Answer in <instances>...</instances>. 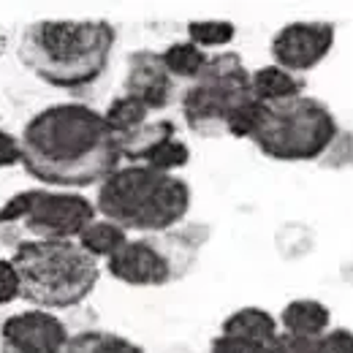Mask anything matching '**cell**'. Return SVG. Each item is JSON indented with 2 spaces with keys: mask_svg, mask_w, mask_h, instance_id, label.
<instances>
[{
  "mask_svg": "<svg viewBox=\"0 0 353 353\" xmlns=\"http://www.w3.org/2000/svg\"><path fill=\"white\" fill-rule=\"evenodd\" d=\"M19 139L25 172L54 190H85L98 188L109 174L120 169L117 136L85 103H52L36 112Z\"/></svg>",
  "mask_w": 353,
  "mask_h": 353,
  "instance_id": "6da1fadb",
  "label": "cell"
},
{
  "mask_svg": "<svg viewBox=\"0 0 353 353\" xmlns=\"http://www.w3.org/2000/svg\"><path fill=\"white\" fill-rule=\"evenodd\" d=\"M117 30L106 19H36L22 28L17 57L44 85L88 90L109 68Z\"/></svg>",
  "mask_w": 353,
  "mask_h": 353,
  "instance_id": "7a4b0ae2",
  "label": "cell"
},
{
  "mask_svg": "<svg viewBox=\"0 0 353 353\" xmlns=\"http://www.w3.org/2000/svg\"><path fill=\"white\" fill-rule=\"evenodd\" d=\"M179 112L188 131L201 139H250L264 103L250 90V71L239 52L210 54L204 71L179 92Z\"/></svg>",
  "mask_w": 353,
  "mask_h": 353,
  "instance_id": "3957f363",
  "label": "cell"
},
{
  "mask_svg": "<svg viewBox=\"0 0 353 353\" xmlns=\"http://www.w3.org/2000/svg\"><path fill=\"white\" fill-rule=\"evenodd\" d=\"M193 201L190 185L176 174H163L150 166H120L95 188L98 218L123 225L128 234H161L188 218Z\"/></svg>",
  "mask_w": 353,
  "mask_h": 353,
  "instance_id": "277c9868",
  "label": "cell"
},
{
  "mask_svg": "<svg viewBox=\"0 0 353 353\" xmlns=\"http://www.w3.org/2000/svg\"><path fill=\"white\" fill-rule=\"evenodd\" d=\"M11 261L22 299L39 310H68L88 302L101 280V261L77 239H28Z\"/></svg>",
  "mask_w": 353,
  "mask_h": 353,
  "instance_id": "5b68a950",
  "label": "cell"
},
{
  "mask_svg": "<svg viewBox=\"0 0 353 353\" xmlns=\"http://www.w3.org/2000/svg\"><path fill=\"white\" fill-rule=\"evenodd\" d=\"M340 125L334 112L312 95H299L283 103L264 106L256 131L248 141L277 163H307L321 161L332 141L337 139Z\"/></svg>",
  "mask_w": 353,
  "mask_h": 353,
  "instance_id": "8992f818",
  "label": "cell"
},
{
  "mask_svg": "<svg viewBox=\"0 0 353 353\" xmlns=\"http://www.w3.org/2000/svg\"><path fill=\"white\" fill-rule=\"evenodd\" d=\"M210 228L204 223H179L176 228L128 239L103 266L106 272L131 288H163L190 274L199 261L201 245Z\"/></svg>",
  "mask_w": 353,
  "mask_h": 353,
  "instance_id": "52a82bcc",
  "label": "cell"
},
{
  "mask_svg": "<svg viewBox=\"0 0 353 353\" xmlns=\"http://www.w3.org/2000/svg\"><path fill=\"white\" fill-rule=\"evenodd\" d=\"M98 218L95 204L77 190L30 188L0 207V223H19L33 239H77Z\"/></svg>",
  "mask_w": 353,
  "mask_h": 353,
  "instance_id": "ba28073f",
  "label": "cell"
},
{
  "mask_svg": "<svg viewBox=\"0 0 353 353\" xmlns=\"http://www.w3.org/2000/svg\"><path fill=\"white\" fill-rule=\"evenodd\" d=\"M337 41V28L334 22H326V19H296V22H288L283 25L272 41H269V54H272V63L291 71V74H299L305 77L307 71L318 68L329 52L334 49Z\"/></svg>",
  "mask_w": 353,
  "mask_h": 353,
  "instance_id": "9c48e42d",
  "label": "cell"
},
{
  "mask_svg": "<svg viewBox=\"0 0 353 353\" xmlns=\"http://www.w3.org/2000/svg\"><path fill=\"white\" fill-rule=\"evenodd\" d=\"M65 323L49 310L14 312L0 323V353H63Z\"/></svg>",
  "mask_w": 353,
  "mask_h": 353,
  "instance_id": "30bf717a",
  "label": "cell"
},
{
  "mask_svg": "<svg viewBox=\"0 0 353 353\" xmlns=\"http://www.w3.org/2000/svg\"><path fill=\"white\" fill-rule=\"evenodd\" d=\"M123 92L144 103L150 112H163L176 101L179 85L169 74L163 54L152 49H136L128 54Z\"/></svg>",
  "mask_w": 353,
  "mask_h": 353,
  "instance_id": "8fae6325",
  "label": "cell"
},
{
  "mask_svg": "<svg viewBox=\"0 0 353 353\" xmlns=\"http://www.w3.org/2000/svg\"><path fill=\"white\" fill-rule=\"evenodd\" d=\"M250 90L264 106H272V103H283V101L305 95L307 82H305V77L291 74V71L269 63V65L250 71Z\"/></svg>",
  "mask_w": 353,
  "mask_h": 353,
  "instance_id": "7c38bea8",
  "label": "cell"
},
{
  "mask_svg": "<svg viewBox=\"0 0 353 353\" xmlns=\"http://www.w3.org/2000/svg\"><path fill=\"white\" fill-rule=\"evenodd\" d=\"M280 332L299 334V337H321L326 329H332V310L318 299H291L285 307L280 310Z\"/></svg>",
  "mask_w": 353,
  "mask_h": 353,
  "instance_id": "4fadbf2b",
  "label": "cell"
},
{
  "mask_svg": "<svg viewBox=\"0 0 353 353\" xmlns=\"http://www.w3.org/2000/svg\"><path fill=\"white\" fill-rule=\"evenodd\" d=\"M221 332L242 337V340H248V343H253L264 351L266 345L280 334V323L264 307H239L223 321Z\"/></svg>",
  "mask_w": 353,
  "mask_h": 353,
  "instance_id": "5bb4252c",
  "label": "cell"
},
{
  "mask_svg": "<svg viewBox=\"0 0 353 353\" xmlns=\"http://www.w3.org/2000/svg\"><path fill=\"white\" fill-rule=\"evenodd\" d=\"M176 136V125L172 120H147L141 128H136L128 136H120V155L128 158L131 163H141L158 144H163L166 139Z\"/></svg>",
  "mask_w": 353,
  "mask_h": 353,
  "instance_id": "9a60e30c",
  "label": "cell"
},
{
  "mask_svg": "<svg viewBox=\"0 0 353 353\" xmlns=\"http://www.w3.org/2000/svg\"><path fill=\"white\" fill-rule=\"evenodd\" d=\"M128 239H131V234H128L123 225L106 221V218H95V221L90 223L88 228L77 236V242L88 250L92 259H98V261H106L109 256H114Z\"/></svg>",
  "mask_w": 353,
  "mask_h": 353,
  "instance_id": "2e32d148",
  "label": "cell"
},
{
  "mask_svg": "<svg viewBox=\"0 0 353 353\" xmlns=\"http://www.w3.org/2000/svg\"><path fill=\"white\" fill-rule=\"evenodd\" d=\"M161 54H163V63H166L169 74L174 77L176 85H190V82L204 71V65H207V60H210V52L193 46L188 39L169 44Z\"/></svg>",
  "mask_w": 353,
  "mask_h": 353,
  "instance_id": "e0dca14e",
  "label": "cell"
},
{
  "mask_svg": "<svg viewBox=\"0 0 353 353\" xmlns=\"http://www.w3.org/2000/svg\"><path fill=\"white\" fill-rule=\"evenodd\" d=\"M63 353H144V348L123 334L103 332V329H88V332L71 334Z\"/></svg>",
  "mask_w": 353,
  "mask_h": 353,
  "instance_id": "ac0fdd59",
  "label": "cell"
},
{
  "mask_svg": "<svg viewBox=\"0 0 353 353\" xmlns=\"http://www.w3.org/2000/svg\"><path fill=\"white\" fill-rule=\"evenodd\" d=\"M150 109L144 106V103H139L136 98L131 95H117L109 106H106V112H103V120H106V125L112 128V133L120 139V136H128L133 133L136 128H141L147 120H150Z\"/></svg>",
  "mask_w": 353,
  "mask_h": 353,
  "instance_id": "d6986e66",
  "label": "cell"
},
{
  "mask_svg": "<svg viewBox=\"0 0 353 353\" xmlns=\"http://www.w3.org/2000/svg\"><path fill=\"white\" fill-rule=\"evenodd\" d=\"M236 39V28L228 19H190L188 22V41L199 49H218L228 46Z\"/></svg>",
  "mask_w": 353,
  "mask_h": 353,
  "instance_id": "ffe728a7",
  "label": "cell"
},
{
  "mask_svg": "<svg viewBox=\"0 0 353 353\" xmlns=\"http://www.w3.org/2000/svg\"><path fill=\"white\" fill-rule=\"evenodd\" d=\"M190 163V147L182 141V139H166L163 144H158L144 161L141 166H150L155 172H163V174H176L179 169H185Z\"/></svg>",
  "mask_w": 353,
  "mask_h": 353,
  "instance_id": "44dd1931",
  "label": "cell"
},
{
  "mask_svg": "<svg viewBox=\"0 0 353 353\" xmlns=\"http://www.w3.org/2000/svg\"><path fill=\"white\" fill-rule=\"evenodd\" d=\"M323 169H345L353 166V131H340L326 155L318 161Z\"/></svg>",
  "mask_w": 353,
  "mask_h": 353,
  "instance_id": "7402d4cb",
  "label": "cell"
},
{
  "mask_svg": "<svg viewBox=\"0 0 353 353\" xmlns=\"http://www.w3.org/2000/svg\"><path fill=\"white\" fill-rule=\"evenodd\" d=\"M264 353H318V340L315 337H299V334L280 332L264 348Z\"/></svg>",
  "mask_w": 353,
  "mask_h": 353,
  "instance_id": "603a6c76",
  "label": "cell"
},
{
  "mask_svg": "<svg viewBox=\"0 0 353 353\" xmlns=\"http://www.w3.org/2000/svg\"><path fill=\"white\" fill-rule=\"evenodd\" d=\"M22 299V288H19V274L11 259H0V307L11 305Z\"/></svg>",
  "mask_w": 353,
  "mask_h": 353,
  "instance_id": "cb8c5ba5",
  "label": "cell"
},
{
  "mask_svg": "<svg viewBox=\"0 0 353 353\" xmlns=\"http://www.w3.org/2000/svg\"><path fill=\"white\" fill-rule=\"evenodd\" d=\"M318 353H353V332L345 326L326 329L318 337Z\"/></svg>",
  "mask_w": 353,
  "mask_h": 353,
  "instance_id": "d4e9b609",
  "label": "cell"
},
{
  "mask_svg": "<svg viewBox=\"0 0 353 353\" xmlns=\"http://www.w3.org/2000/svg\"><path fill=\"white\" fill-rule=\"evenodd\" d=\"M210 353H264L259 345L242 340V337H234V334H218L212 343H210Z\"/></svg>",
  "mask_w": 353,
  "mask_h": 353,
  "instance_id": "484cf974",
  "label": "cell"
},
{
  "mask_svg": "<svg viewBox=\"0 0 353 353\" xmlns=\"http://www.w3.org/2000/svg\"><path fill=\"white\" fill-rule=\"evenodd\" d=\"M19 163H22L19 139L0 128V169H11V166H19Z\"/></svg>",
  "mask_w": 353,
  "mask_h": 353,
  "instance_id": "4316f807",
  "label": "cell"
}]
</instances>
